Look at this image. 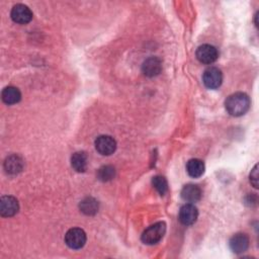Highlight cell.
Returning a JSON list of instances; mask_svg holds the SVG:
<instances>
[{
	"label": "cell",
	"mask_w": 259,
	"mask_h": 259,
	"mask_svg": "<svg viewBox=\"0 0 259 259\" xmlns=\"http://www.w3.org/2000/svg\"><path fill=\"white\" fill-rule=\"evenodd\" d=\"M181 197L184 201L187 202H196L201 197V190L197 185L194 184H187L183 186L181 190Z\"/></svg>",
	"instance_id": "obj_12"
},
{
	"label": "cell",
	"mask_w": 259,
	"mask_h": 259,
	"mask_svg": "<svg viewBox=\"0 0 259 259\" xmlns=\"http://www.w3.org/2000/svg\"><path fill=\"white\" fill-rule=\"evenodd\" d=\"M80 209L85 214H95L98 210V202L92 197H87L80 202Z\"/></svg>",
	"instance_id": "obj_17"
},
{
	"label": "cell",
	"mask_w": 259,
	"mask_h": 259,
	"mask_svg": "<svg viewBox=\"0 0 259 259\" xmlns=\"http://www.w3.org/2000/svg\"><path fill=\"white\" fill-rule=\"evenodd\" d=\"M19 209L18 201L15 197L10 195L2 196L0 199V213L2 217H12L17 213Z\"/></svg>",
	"instance_id": "obj_9"
},
{
	"label": "cell",
	"mask_w": 259,
	"mask_h": 259,
	"mask_svg": "<svg viewBox=\"0 0 259 259\" xmlns=\"http://www.w3.org/2000/svg\"><path fill=\"white\" fill-rule=\"evenodd\" d=\"M11 18L14 22L19 24L28 23L32 19L31 10L24 4H16L11 9Z\"/></svg>",
	"instance_id": "obj_7"
},
{
	"label": "cell",
	"mask_w": 259,
	"mask_h": 259,
	"mask_svg": "<svg viewBox=\"0 0 259 259\" xmlns=\"http://www.w3.org/2000/svg\"><path fill=\"white\" fill-rule=\"evenodd\" d=\"M202 81L205 87L208 89H217L223 82L222 71L217 67L207 68L202 76Z\"/></svg>",
	"instance_id": "obj_4"
},
{
	"label": "cell",
	"mask_w": 259,
	"mask_h": 259,
	"mask_svg": "<svg viewBox=\"0 0 259 259\" xmlns=\"http://www.w3.org/2000/svg\"><path fill=\"white\" fill-rule=\"evenodd\" d=\"M166 224L164 222H158L150 226L142 234V242L146 245H154L160 242L165 235Z\"/></svg>",
	"instance_id": "obj_2"
},
{
	"label": "cell",
	"mask_w": 259,
	"mask_h": 259,
	"mask_svg": "<svg viewBox=\"0 0 259 259\" xmlns=\"http://www.w3.org/2000/svg\"><path fill=\"white\" fill-rule=\"evenodd\" d=\"M95 148L98 153L104 156H108L114 153L116 149V142L115 140L107 135L99 136L95 140Z\"/></svg>",
	"instance_id": "obj_6"
},
{
	"label": "cell",
	"mask_w": 259,
	"mask_h": 259,
	"mask_svg": "<svg viewBox=\"0 0 259 259\" xmlns=\"http://www.w3.org/2000/svg\"><path fill=\"white\" fill-rule=\"evenodd\" d=\"M231 250L236 254H241L245 251H247L249 247V238L246 234L238 233L235 234L229 242Z\"/></svg>",
	"instance_id": "obj_10"
},
{
	"label": "cell",
	"mask_w": 259,
	"mask_h": 259,
	"mask_svg": "<svg viewBox=\"0 0 259 259\" xmlns=\"http://www.w3.org/2000/svg\"><path fill=\"white\" fill-rule=\"evenodd\" d=\"M65 243L71 249H81L86 243V234L80 228H72L65 235Z\"/></svg>",
	"instance_id": "obj_3"
},
{
	"label": "cell",
	"mask_w": 259,
	"mask_h": 259,
	"mask_svg": "<svg viewBox=\"0 0 259 259\" xmlns=\"http://www.w3.org/2000/svg\"><path fill=\"white\" fill-rule=\"evenodd\" d=\"M219 57V52L215 47L211 45H201L196 50V58L200 63L211 64Z\"/></svg>",
	"instance_id": "obj_5"
},
{
	"label": "cell",
	"mask_w": 259,
	"mask_h": 259,
	"mask_svg": "<svg viewBox=\"0 0 259 259\" xmlns=\"http://www.w3.org/2000/svg\"><path fill=\"white\" fill-rule=\"evenodd\" d=\"M71 165L77 172H84L87 168V155L85 152H76L71 157Z\"/></svg>",
	"instance_id": "obj_16"
},
{
	"label": "cell",
	"mask_w": 259,
	"mask_h": 259,
	"mask_svg": "<svg viewBox=\"0 0 259 259\" xmlns=\"http://www.w3.org/2000/svg\"><path fill=\"white\" fill-rule=\"evenodd\" d=\"M250 103V98L246 93L236 92L226 99L225 106L229 114L233 116H241L248 111Z\"/></svg>",
	"instance_id": "obj_1"
},
{
	"label": "cell",
	"mask_w": 259,
	"mask_h": 259,
	"mask_svg": "<svg viewBox=\"0 0 259 259\" xmlns=\"http://www.w3.org/2000/svg\"><path fill=\"white\" fill-rule=\"evenodd\" d=\"M198 217V210L192 203H186L180 207L178 219L184 226H190L194 224Z\"/></svg>",
	"instance_id": "obj_8"
},
{
	"label": "cell",
	"mask_w": 259,
	"mask_h": 259,
	"mask_svg": "<svg viewBox=\"0 0 259 259\" xmlns=\"http://www.w3.org/2000/svg\"><path fill=\"white\" fill-rule=\"evenodd\" d=\"M142 71L147 77H155L162 71V62L156 57L148 58L142 66Z\"/></svg>",
	"instance_id": "obj_11"
},
{
	"label": "cell",
	"mask_w": 259,
	"mask_h": 259,
	"mask_svg": "<svg viewBox=\"0 0 259 259\" xmlns=\"http://www.w3.org/2000/svg\"><path fill=\"white\" fill-rule=\"evenodd\" d=\"M250 182L255 188H258V165H255L250 173Z\"/></svg>",
	"instance_id": "obj_20"
},
{
	"label": "cell",
	"mask_w": 259,
	"mask_h": 259,
	"mask_svg": "<svg viewBox=\"0 0 259 259\" xmlns=\"http://www.w3.org/2000/svg\"><path fill=\"white\" fill-rule=\"evenodd\" d=\"M114 175H115V170L112 166H109V165L101 167L97 173L98 179L104 182L111 180L114 177Z\"/></svg>",
	"instance_id": "obj_19"
},
{
	"label": "cell",
	"mask_w": 259,
	"mask_h": 259,
	"mask_svg": "<svg viewBox=\"0 0 259 259\" xmlns=\"http://www.w3.org/2000/svg\"><path fill=\"white\" fill-rule=\"evenodd\" d=\"M152 184H153L154 188L159 192L160 195H164L167 192V190H168L167 180L163 176L157 175V176L153 177Z\"/></svg>",
	"instance_id": "obj_18"
},
{
	"label": "cell",
	"mask_w": 259,
	"mask_h": 259,
	"mask_svg": "<svg viewBox=\"0 0 259 259\" xmlns=\"http://www.w3.org/2000/svg\"><path fill=\"white\" fill-rule=\"evenodd\" d=\"M1 97H2V100L4 103L11 105V104H15L20 101L21 93L18 88L14 87V86H8L2 90Z\"/></svg>",
	"instance_id": "obj_14"
},
{
	"label": "cell",
	"mask_w": 259,
	"mask_h": 259,
	"mask_svg": "<svg viewBox=\"0 0 259 259\" xmlns=\"http://www.w3.org/2000/svg\"><path fill=\"white\" fill-rule=\"evenodd\" d=\"M204 164L199 159H190L186 164V171L189 176L198 178L204 173Z\"/></svg>",
	"instance_id": "obj_15"
},
{
	"label": "cell",
	"mask_w": 259,
	"mask_h": 259,
	"mask_svg": "<svg viewBox=\"0 0 259 259\" xmlns=\"http://www.w3.org/2000/svg\"><path fill=\"white\" fill-rule=\"evenodd\" d=\"M258 14H259V12H257V13L255 14V25H256V26H258Z\"/></svg>",
	"instance_id": "obj_21"
},
{
	"label": "cell",
	"mask_w": 259,
	"mask_h": 259,
	"mask_svg": "<svg viewBox=\"0 0 259 259\" xmlns=\"http://www.w3.org/2000/svg\"><path fill=\"white\" fill-rule=\"evenodd\" d=\"M23 168V161L17 155H11L6 158L4 162V169L6 173L14 175L19 173Z\"/></svg>",
	"instance_id": "obj_13"
}]
</instances>
